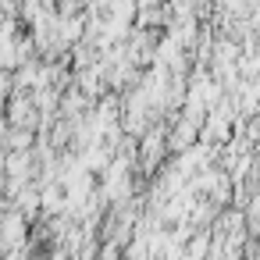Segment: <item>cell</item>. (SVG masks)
I'll return each mask as SVG.
<instances>
[{
	"instance_id": "7a4b0ae2",
	"label": "cell",
	"mask_w": 260,
	"mask_h": 260,
	"mask_svg": "<svg viewBox=\"0 0 260 260\" xmlns=\"http://www.w3.org/2000/svg\"><path fill=\"white\" fill-rule=\"evenodd\" d=\"M207 242H210L207 235H196V239L189 242V256H192V260H203V256H207Z\"/></svg>"
},
{
	"instance_id": "6da1fadb",
	"label": "cell",
	"mask_w": 260,
	"mask_h": 260,
	"mask_svg": "<svg viewBox=\"0 0 260 260\" xmlns=\"http://www.w3.org/2000/svg\"><path fill=\"white\" fill-rule=\"evenodd\" d=\"M32 143H36L32 128H22V125L11 128V150H32Z\"/></svg>"
}]
</instances>
